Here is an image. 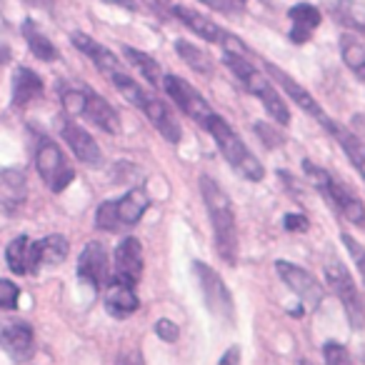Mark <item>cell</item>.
Returning <instances> with one entry per match:
<instances>
[{
	"label": "cell",
	"instance_id": "1",
	"mask_svg": "<svg viewBox=\"0 0 365 365\" xmlns=\"http://www.w3.org/2000/svg\"><path fill=\"white\" fill-rule=\"evenodd\" d=\"M200 195H203L210 223H213L218 255L228 265H235V258H238V225H235L233 200H230L228 193L208 175H200Z\"/></svg>",
	"mask_w": 365,
	"mask_h": 365
},
{
	"label": "cell",
	"instance_id": "2",
	"mask_svg": "<svg viewBox=\"0 0 365 365\" xmlns=\"http://www.w3.org/2000/svg\"><path fill=\"white\" fill-rule=\"evenodd\" d=\"M110 81H113V86L118 88V93H120L130 106H135L168 143H180V135H182L180 125H178V120H175V115H173L170 108H168L165 103L155 96V93L148 91V88H143L140 83H135L125 71L110 76Z\"/></svg>",
	"mask_w": 365,
	"mask_h": 365
},
{
	"label": "cell",
	"instance_id": "3",
	"mask_svg": "<svg viewBox=\"0 0 365 365\" xmlns=\"http://www.w3.org/2000/svg\"><path fill=\"white\" fill-rule=\"evenodd\" d=\"M223 63L230 68V71H233V76L238 78L240 83H243L245 91L263 103V108L268 110V115L273 118V120L278 123L280 128L288 125V123H290L288 106H285V101L280 98V93L275 91L273 81H270L265 73H260L258 68H255L253 63L248 61V56H240V53L225 51Z\"/></svg>",
	"mask_w": 365,
	"mask_h": 365
},
{
	"label": "cell",
	"instance_id": "4",
	"mask_svg": "<svg viewBox=\"0 0 365 365\" xmlns=\"http://www.w3.org/2000/svg\"><path fill=\"white\" fill-rule=\"evenodd\" d=\"M203 128L213 135L220 155L228 160V165L233 168L238 175L248 178V180H263L265 170H263V165H260V160L245 148V143L240 140V135L233 130V125H230L225 118L213 113V115L205 120Z\"/></svg>",
	"mask_w": 365,
	"mask_h": 365
},
{
	"label": "cell",
	"instance_id": "5",
	"mask_svg": "<svg viewBox=\"0 0 365 365\" xmlns=\"http://www.w3.org/2000/svg\"><path fill=\"white\" fill-rule=\"evenodd\" d=\"M303 170H305V175H308L310 185H313V188L318 190V193L323 195V198L328 200L345 220H348V223L365 225V205L348 185H343L338 178L330 175L325 168L315 165L313 160H303Z\"/></svg>",
	"mask_w": 365,
	"mask_h": 365
},
{
	"label": "cell",
	"instance_id": "6",
	"mask_svg": "<svg viewBox=\"0 0 365 365\" xmlns=\"http://www.w3.org/2000/svg\"><path fill=\"white\" fill-rule=\"evenodd\" d=\"M173 18H178V21L188 28L190 33H195V36L203 38V41H208V43H215V46H220L223 51L248 56V48H245L243 43L233 36V33H228L225 28H220L218 23L210 21V18L203 16V13H198L195 8L175 3V6H173Z\"/></svg>",
	"mask_w": 365,
	"mask_h": 365
},
{
	"label": "cell",
	"instance_id": "7",
	"mask_svg": "<svg viewBox=\"0 0 365 365\" xmlns=\"http://www.w3.org/2000/svg\"><path fill=\"white\" fill-rule=\"evenodd\" d=\"M193 273H195V278H198L200 293H203V300H205V305H208L210 313H213L215 318L233 323L235 320L233 295H230V290L225 288L223 278H220L210 265L200 263V260H195L193 263Z\"/></svg>",
	"mask_w": 365,
	"mask_h": 365
},
{
	"label": "cell",
	"instance_id": "8",
	"mask_svg": "<svg viewBox=\"0 0 365 365\" xmlns=\"http://www.w3.org/2000/svg\"><path fill=\"white\" fill-rule=\"evenodd\" d=\"M36 168L53 193H63L73 182V178H76V170H73L71 163L63 155V150L53 140H43L41 145H38Z\"/></svg>",
	"mask_w": 365,
	"mask_h": 365
},
{
	"label": "cell",
	"instance_id": "9",
	"mask_svg": "<svg viewBox=\"0 0 365 365\" xmlns=\"http://www.w3.org/2000/svg\"><path fill=\"white\" fill-rule=\"evenodd\" d=\"M325 280H328V288L333 290L340 303H343L350 325L360 330L365 325V308H363V300H360V293H358V288H355L353 278H350V273L345 270V265L328 263L325 265Z\"/></svg>",
	"mask_w": 365,
	"mask_h": 365
},
{
	"label": "cell",
	"instance_id": "10",
	"mask_svg": "<svg viewBox=\"0 0 365 365\" xmlns=\"http://www.w3.org/2000/svg\"><path fill=\"white\" fill-rule=\"evenodd\" d=\"M160 86H163V91L168 93V98H170V101L175 103V106L180 108L185 115L193 118L198 125H205V120H208V118L215 113L213 108H210V103L200 96L198 88H193L188 81H182V78L163 76Z\"/></svg>",
	"mask_w": 365,
	"mask_h": 365
},
{
	"label": "cell",
	"instance_id": "11",
	"mask_svg": "<svg viewBox=\"0 0 365 365\" xmlns=\"http://www.w3.org/2000/svg\"><path fill=\"white\" fill-rule=\"evenodd\" d=\"M275 270H278L280 280L298 295L300 308H303L305 313H313V310L323 303L325 290L320 288V283L308 273V270H303L295 263H288V260H278V263H275Z\"/></svg>",
	"mask_w": 365,
	"mask_h": 365
},
{
	"label": "cell",
	"instance_id": "12",
	"mask_svg": "<svg viewBox=\"0 0 365 365\" xmlns=\"http://www.w3.org/2000/svg\"><path fill=\"white\" fill-rule=\"evenodd\" d=\"M78 275L86 280L93 290H103L110 280V265H108V253L101 243H88L78 258Z\"/></svg>",
	"mask_w": 365,
	"mask_h": 365
},
{
	"label": "cell",
	"instance_id": "13",
	"mask_svg": "<svg viewBox=\"0 0 365 365\" xmlns=\"http://www.w3.org/2000/svg\"><path fill=\"white\" fill-rule=\"evenodd\" d=\"M265 68H268V76L273 78V81L278 83V86L283 88L285 93H288V98L300 108V110H305L308 115H313L315 120L320 123V125H325V123H328V115H325V110L320 108V103L308 93V88H303L293 76H288L285 71H280V68L273 66V63H268Z\"/></svg>",
	"mask_w": 365,
	"mask_h": 365
},
{
	"label": "cell",
	"instance_id": "14",
	"mask_svg": "<svg viewBox=\"0 0 365 365\" xmlns=\"http://www.w3.org/2000/svg\"><path fill=\"white\" fill-rule=\"evenodd\" d=\"M143 245L138 238H123L120 245L115 248V270L110 273L113 280L135 285L143 278Z\"/></svg>",
	"mask_w": 365,
	"mask_h": 365
},
{
	"label": "cell",
	"instance_id": "15",
	"mask_svg": "<svg viewBox=\"0 0 365 365\" xmlns=\"http://www.w3.org/2000/svg\"><path fill=\"white\" fill-rule=\"evenodd\" d=\"M61 135H63V140L68 143V148L73 150V155L81 163L93 165V168H98L103 163L101 148H98L96 138H93L86 128H81L73 120H61Z\"/></svg>",
	"mask_w": 365,
	"mask_h": 365
},
{
	"label": "cell",
	"instance_id": "16",
	"mask_svg": "<svg viewBox=\"0 0 365 365\" xmlns=\"http://www.w3.org/2000/svg\"><path fill=\"white\" fill-rule=\"evenodd\" d=\"M81 115H86L93 125H98L101 130L110 133V135L120 133V115H118L115 108H113L103 96H98V93H93V91H86V88H83Z\"/></svg>",
	"mask_w": 365,
	"mask_h": 365
},
{
	"label": "cell",
	"instance_id": "17",
	"mask_svg": "<svg viewBox=\"0 0 365 365\" xmlns=\"http://www.w3.org/2000/svg\"><path fill=\"white\" fill-rule=\"evenodd\" d=\"M0 345L16 363H26L36 355V335L28 323H13L0 333Z\"/></svg>",
	"mask_w": 365,
	"mask_h": 365
},
{
	"label": "cell",
	"instance_id": "18",
	"mask_svg": "<svg viewBox=\"0 0 365 365\" xmlns=\"http://www.w3.org/2000/svg\"><path fill=\"white\" fill-rule=\"evenodd\" d=\"M71 41H73V46H76L78 51L83 53V56L91 58V63L98 68V71L103 73V76L110 78V76H115V73L123 71L120 58H118L113 51H108L106 46H101V43H98L96 38L86 36V33H73Z\"/></svg>",
	"mask_w": 365,
	"mask_h": 365
},
{
	"label": "cell",
	"instance_id": "19",
	"mask_svg": "<svg viewBox=\"0 0 365 365\" xmlns=\"http://www.w3.org/2000/svg\"><path fill=\"white\" fill-rule=\"evenodd\" d=\"M108 293H106V310L118 320H125L140 308V300H138L135 290L130 283H123V280H108Z\"/></svg>",
	"mask_w": 365,
	"mask_h": 365
},
{
	"label": "cell",
	"instance_id": "20",
	"mask_svg": "<svg viewBox=\"0 0 365 365\" xmlns=\"http://www.w3.org/2000/svg\"><path fill=\"white\" fill-rule=\"evenodd\" d=\"M288 21H290L288 38L295 46H300V43H308L313 38L315 28L323 21V13L315 6H310V3H298V6H293L288 11Z\"/></svg>",
	"mask_w": 365,
	"mask_h": 365
},
{
	"label": "cell",
	"instance_id": "21",
	"mask_svg": "<svg viewBox=\"0 0 365 365\" xmlns=\"http://www.w3.org/2000/svg\"><path fill=\"white\" fill-rule=\"evenodd\" d=\"M323 128L335 138V140H338V145L343 148V153L348 155V160L353 163V168L365 178V143L360 140L353 130H348L345 125L335 123L333 118H328V123H325Z\"/></svg>",
	"mask_w": 365,
	"mask_h": 365
},
{
	"label": "cell",
	"instance_id": "22",
	"mask_svg": "<svg viewBox=\"0 0 365 365\" xmlns=\"http://www.w3.org/2000/svg\"><path fill=\"white\" fill-rule=\"evenodd\" d=\"M150 208V195L143 185H135V188L128 190L123 198L115 200V213L120 225H135L140 223V218L145 215V210Z\"/></svg>",
	"mask_w": 365,
	"mask_h": 365
},
{
	"label": "cell",
	"instance_id": "23",
	"mask_svg": "<svg viewBox=\"0 0 365 365\" xmlns=\"http://www.w3.org/2000/svg\"><path fill=\"white\" fill-rule=\"evenodd\" d=\"M6 260H8V268L18 275H26V273H36L41 268L38 263V250L36 243L26 238V235H18L6 250Z\"/></svg>",
	"mask_w": 365,
	"mask_h": 365
},
{
	"label": "cell",
	"instance_id": "24",
	"mask_svg": "<svg viewBox=\"0 0 365 365\" xmlns=\"http://www.w3.org/2000/svg\"><path fill=\"white\" fill-rule=\"evenodd\" d=\"M43 96V81L38 73H33L31 68L21 66L13 73V106L26 108L28 103H33L36 98Z\"/></svg>",
	"mask_w": 365,
	"mask_h": 365
},
{
	"label": "cell",
	"instance_id": "25",
	"mask_svg": "<svg viewBox=\"0 0 365 365\" xmlns=\"http://www.w3.org/2000/svg\"><path fill=\"white\" fill-rule=\"evenodd\" d=\"M26 193L28 180L23 175V170H18V168L0 170V203L6 205L8 210H16L26 200Z\"/></svg>",
	"mask_w": 365,
	"mask_h": 365
},
{
	"label": "cell",
	"instance_id": "26",
	"mask_svg": "<svg viewBox=\"0 0 365 365\" xmlns=\"http://www.w3.org/2000/svg\"><path fill=\"white\" fill-rule=\"evenodd\" d=\"M123 56H125L128 63H130V66L135 68L143 78H145L150 88H158L163 83V71H160V66H158V61L153 56H148V53L138 51V48H130V46L123 48Z\"/></svg>",
	"mask_w": 365,
	"mask_h": 365
},
{
	"label": "cell",
	"instance_id": "27",
	"mask_svg": "<svg viewBox=\"0 0 365 365\" xmlns=\"http://www.w3.org/2000/svg\"><path fill=\"white\" fill-rule=\"evenodd\" d=\"M23 38H26L28 48H31V53L38 61H46V63L58 61V48L53 46L51 38H46V33L38 31V26L33 21L23 23Z\"/></svg>",
	"mask_w": 365,
	"mask_h": 365
},
{
	"label": "cell",
	"instance_id": "28",
	"mask_svg": "<svg viewBox=\"0 0 365 365\" xmlns=\"http://www.w3.org/2000/svg\"><path fill=\"white\" fill-rule=\"evenodd\" d=\"M340 58L350 68V73L365 86V43L358 38L343 36L340 38Z\"/></svg>",
	"mask_w": 365,
	"mask_h": 365
},
{
	"label": "cell",
	"instance_id": "29",
	"mask_svg": "<svg viewBox=\"0 0 365 365\" xmlns=\"http://www.w3.org/2000/svg\"><path fill=\"white\" fill-rule=\"evenodd\" d=\"M175 51H178V56L182 58V63H188V68H193L195 73H200V76H213V61H210V56L203 48H198L195 43H188V41H178Z\"/></svg>",
	"mask_w": 365,
	"mask_h": 365
},
{
	"label": "cell",
	"instance_id": "30",
	"mask_svg": "<svg viewBox=\"0 0 365 365\" xmlns=\"http://www.w3.org/2000/svg\"><path fill=\"white\" fill-rule=\"evenodd\" d=\"M68 240L63 235H48V238L38 240L36 250H38V263L41 265H58L68 258Z\"/></svg>",
	"mask_w": 365,
	"mask_h": 365
},
{
	"label": "cell",
	"instance_id": "31",
	"mask_svg": "<svg viewBox=\"0 0 365 365\" xmlns=\"http://www.w3.org/2000/svg\"><path fill=\"white\" fill-rule=\"evenodd\" d=\"M333 16L350 31H358L365 36V6L358 0H338L333 6Z\"/></svg>",
	"mask_w": 365,
	"mask_h": 365
},
{
	"label": "cell",
	"instance_id": "32",
	"mask_svg": "<svg viewBox=\"0 0 365 365\" xmlns=\"http://www.w3.org/2000/svg\"><path fill=\"white\" fill-rule=\"evenodd\" d=\"M96 225L101 230H108V233L120 230V220H118V213H115V200L101 203V208H98V213H96Z\"/></svg>",
	"mask_w": 365,
	"mask_h": 365
},
{
	"label": "cell",
	"instance_id": "33",
	"mask_svg": "<svg viewBox=\"0 0 365 365\" xmlns=\"http://www.w3.org/2000/svg\"><path fill=\"white\" fill-rule=\"evenodd\" d=\"M323 358H325V365H355L348 350L340 343H335V340L323 345Z\"/></svg>",
	"mask_w": 365,
	"mask_h": 365
},
{
	"label": "cell",
	"instance_id": "34",
	"mask_svg": "<svg viewBox=\"0 0 365 365\" xmlns=\"http://www.w3.org/2000/svg\"><path fill=\"white\" fill-rule=\"evenodd\" d=\"M340 240H343V245L350 250V258H353L355 268L360 270V275H363V280H365V248L353 238V235H348V233L340 235Z\"/></svg>",
	"mask_w": 365,
	"mask_h": 365
},
{
	"label": "cell",
	"instance_id": "35",
	"mask_svg": "<svg viewBox=\"0 0 365 365\" xmlns=\"http://www.w3.org/2000/svg\"><path fill=\"white\" fill-rule=\"evenodd\" d=\"M18 298H21L18 285L11 283V280H0V308L13 310L18 305Z\"/></svg>",
	"mask_w": 365,
	"mask_h": 365
},
{
	"label": "cell",
	"instance_id": "36",
	"mask_svg": "<svg viewBox=\"0 0 365 365\" xmlns=\"http://www.w3.org/2000/svg\"><path fill=\"white\" fill-rule=\"evenodd\" d=\"M200 3L218 13H225V16H240L245 11V3H240V0H200Z\"/></svg>",
	"mask_w": 365,
	"mask_h": 365
},
{
	"label": "cell",
	"instance_id": "37",
	"mask_svg": "<svg viewBox=\"0 0 365 365\" xmlns=\"http://www.w3.org/2000/svg\"><path fill=\"white\" fill-rule=\"evenodd\" d=\"M155 333L160 340H168V343H175L178 338H180V330H178V325L173 323V320L168 318H160L155 323Z\"/></svg>",
	"mask_w": 365,
	"mask_h": 365
},
{
	"label": "cell",
	"instance_id": "38",
	"mask_svg": "<svg viewBox=\"0 0 365 365\" xmlns=\"http://www.w3.org/2000/svg\"><path fill=\"white\" fill-rule=\"evenodd\" d=\"M283 225H285V230H290V233H303V230H308V218L300 213H288L283 218Z\"/></svg>",
	"mask_w": 365,
	"mask_h": 365
},
{
	"label": "cell",
	"instance_id": "39",
	"mask_svg": "<svg viewBox=\"0 0 365 365\" xmlns=\"http://www.w3.org/2000/svg\"><path fill=\"white\" fill-rule=\"evenodd\" d=\"M255 130H258L260 138L268 143V148H275V145H280V143H283V135H280V133H275L270 125H265V123H255Z\"/></svg>",
	"mask_w": 365,
	"mask_h": 365
},
{
	"label": "cell",
	"instance_id": "40",
	"mask_svg": "<svg viewBox=\"0 0 365 365\" xmlns=\"http://www.w3.org/2000/svg\"><path fill=\"white\" fill-rule=\"evenodd\" d=\"M143 3L160 18H173V6H175L173 0H143Z\"/></svg>",
	"mask_w": 365,
	"mask_h": 365
},
{
	"label": "cell",
	"instance_id": "41",
	"mask_svg": "<svg viewBox=\"0 0 365 365\" xmlns=\"http://www.w3.org/2000/svg\"><path fill=\"white\" fill-rule=\"evenodd\" d=\"M118 365H145V360H143V353L138 348H128V350H123V353H120Z\"/></svg>",
	"mask_w": 365,
	"mask_h": 365
},
{
	"label": "cell",
	"instance_id": "42",
	"mask_svg": "<svg viewBox=\"0 0 365 365\" xmlns=\"http://www.w3.org/2000/svg\"><path fill=\"white\" fill-rule=\"evenodd\" d=\"M218 365H240V348H238V345H230L228 353L220 358Z\"/></svg>",
	"mask_w": 365,
	"mask_h": 365
},
{
	"label": "cell",
	"instance_id": "43",
	"mask_svg": "<svg viewBox=\"0 0 365 365\" xmlns=\"http://www.w3.org/2000/svg\"><path fill=\"white\" fill-rule=\"evenodd\" d=\"M103 3H108V6H118L123 8V11H135V0H103Z\"/></svg>",
	"mask_w": 365,
	"mask_h": 365
},
{
	"label": "cell",
	"instance_id": "44",
	"mask_svg": "<svg viewBox=\"0 0 365 365\" xmlns=\"http://www.w3.org/2000/svg\"><path fill=\"white\" fill-rule=\"evenodd\" d=\"M31 6H38V8H51V0H26Z\"/></svg>",
	"mask_w": 365,
	"mask_h": 365
},
{
	"label": "cell",
	"instance_id": "45",
	"mask_svg": "<svg viewBox=\"0 0 365 365\" xmlns=\"http://www.w3.org/2000/svg\"><path fill=\"white\" fill-rule=\"evenodd\" d=\"M8 56H11V53H8V48L0 46V63H6V61H8Z\"/></svg>",
	"mask_w": 365,
	"mask_h": 365
},
{
	"label": "cell",
	"instance_id": "46",
	"mask_svg": "<svg viewBox=\"0 0 365 365\" xmlns=\"http://www.w3.org/2000/svg\"><path fill=\"white\" fill-rule=\"evenodd\" d=\"M298 365H313V363H308V360H300V363Z\"/></svg>",
	"mask_w": 365,
	"mask_h": 365
},
{
	"label": "cell",
	"instance_id": "47",
	"mask_svg": "<svg viewBox=\"0 0 365 365\" xmlns=\"http://www.w3.org/2000/svg\"><path fill=\"white\" fill-rule=\"evenodd\" d=\"M240 3H248V0H240Z\"/></svg>",
	"mask_w": 365,
	"mask_h": 365
}]
</instances>
